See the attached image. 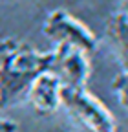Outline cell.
Returning a JSON list of instances; mask_svg holds the SVG:
<instances>
[{
  "label": "cell",
  "mask_w": 128,
  "mask_h": 132,
  "mask_svg": "<svg viewBox=\"0 0 128 132\" xmlns=\"http://www.w3.org/2000/svg\"><path fill=\"white\" fill-rule=\"evenodd\" d=\"M46 72V52L19 37L0 39V108L26 101L29 85Z\"/></svg>",
  "instance_id": "cell-1"
},
{
  "label": "cell",
  "mask_w": 128,
  "mask_h": 132,
  "mask_svg": "<svg viewBox=\"0 0 128 132\" xmlns=\"http://www.w3.org/2000/svg\"><path fill=\"white\" fill-rule=\"evenodd\" d=\"M60 108L90 132H119V125L112 110L86 88H62Z\"/></svg>",
  "instance_id": "cell-2"
},
{
  "label": "cell",
  "mask_w": 128,
  "mask_h": 132,
  "mask_svg": "<svg viewBox=\"0 0 128 132\" xmlns=\"http://www.w3.org/2000/svg\"><path fill=\"white\" fill-rule=\"evenodd\" d=\"M46 72L55 75L62 88H86L92 73L90 53L75 46L55 44L46 52Z\"/></svg>",
  "instance_id": "cell-3"
},
{
  "label": "cell",
  "mask_w": 128,
  "mask_h": 132,
  "mask_svg": "<svg viewBox=\"0 0 128 132\" xmlns=\"http://www.w3.org/2000/svg\"><path fill=\"white\" fill-rule=\"evenodd\" d=\"M42 33L53 44H68L83 50L86 53L95 52L97 35L70 11L55 7L48 11L42 20Z\"/></svg>",
  "instance_id": "cell-4"
},
{
  "label": "cell",
  "mask_w": 128,
  "mask_h": 132,
  "mask_svg": "<svg viewBox=\"0 0 128 132\" xmlns=\"http://www.w3.org/2000/svg\"><path fill=\"white\" fill-rule=\"evenodd\" d=\"M60 90L62 85L59 79L48 72H42L29 85L26 101L39 116H51L60 108Z\"/></svg>",
  "instance_id": "cell-5"
},
{
  "label": "cell",
  "mask_w": 128,
  "mask_h": 132,
  "mask_svg": "<svg viewBox=\"0 0 128 132\" xmlns=\"http://www.w3.org/2000/svg\"><path fill=\"white\" fill-rule=\"evenodd\" d=\"M104 37L117 55L121 66H126V50H128V11L126 7H119L114 11L104 26Z\"/></svg>",
  "instance_id": "cell-6"
},
{
  "label": "cell",
  "mask_w": 128,
  "mask_h": 132,
  "mask_svg": "<svg viewBox=\"0 0 128 132\" xmlns=\"http://www.w3.org/2000/svg\"><path fill=\"white\" fill-rule=\"evenodd\" d=\"M112 92H114L121 108L126 110L128 108V97H126V94H128V72H126V66H121V70L112 79Z\"/></svg>",
  "instance_id": "cell-7"
},
{
  "label": "cell",
  "mask_w": 128,
  "mask_h": 132,
  "mask_svg": "<svg viewBox=\"0 0 128 132\" xmlns=\"http://www.w3.org/2000/svg\"><path fill=\"white\" fill-rule=\"evenodd\" d=\"M0 132H20L17 121L13 119H6V118H0Z\"/></svg>",
  "instance_id": "cell-8"
},
{
  "label": "cell",
  "mask_w": 128,
  "mask_h": 132,
  "mask_svg": "<svg viewBox=\"0 0 128 132\" xmlns=\"http://www.w3.org/2000/svg\"><path fill=\"white\" fill-rule=\"evenodd\" d=\"M0 110H2V108H0Z\"/></svg>",
  "instance_id": "cell-9"
}]
</instances>
